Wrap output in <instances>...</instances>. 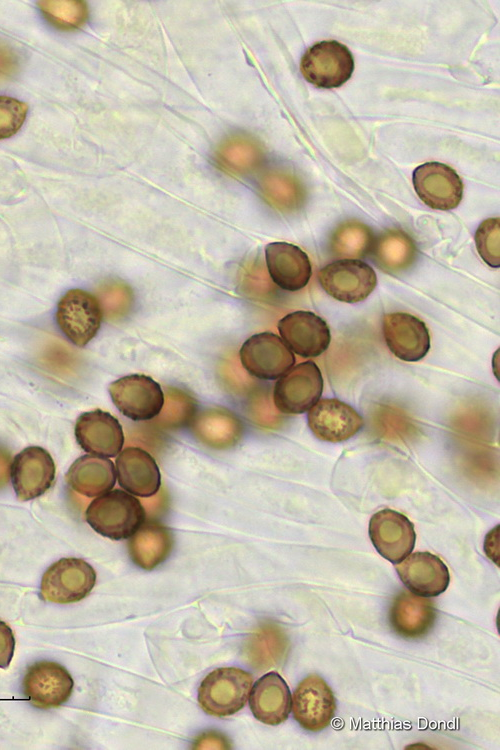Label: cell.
Returning a JSON list of instances; mask_svg holds the SVG:
<instances>
[{"label":"cell","instance_id":"1","mask_svg":"<svg viewBox=\"0 0 500 750\" xmlns=\"http://www.w3.org/2000/svg\"><path fill=\"white\" fill-rule=\"evenodd\" d=\"M85 518L98 534L112 540H125L144 524L146 511L136 496L123 489H113L91 501Z\"/></svg>","mask_w":500,"mask_h":750},{"label":"cell","instance_id":"2","mask_svg":"<svg viewBox=\"0 0 500 750\" xmlns=\"http://www.w3.org/2000/svg\"><path fill=\"white\" fill-rule=\"evenodd\" d=\"M253 679L236 667L217 668L210 672L198 689V702L209 715L230 716L246 704Z\"/></svg>","mask_w":500,"mask_h":750},{"label":"cell","instance_id":"3","mask_svg":"<svg viewBox=\"0 0 500 750\" xmlns=\"http://www.w3.org/2000/svg\"><path fill=\"white\" fill-rule=\"evenodd\" d=\"M300 70L303 77L318 88H337L351 77L354 59L344 44L324 40L306 50L301 58Z\"/></svg>","mask_w":500,"mask_h":750},{"label":"cell","instance_id":"4","mask_svg":"<svg viewBox=\"0 0 500 750\" xmlns=\"http://www.w3.org/2000/svg\"><path fill=\"white\" fill-rule=\"evenodd\" d=\"M96 583V572L85 560L61 558L42 576L40 596L43 600L67 604L84 599Z\"/></svg>","mask_w":500,"mask_h":750},{"label":"cell","instance_id":"5","mask_svg":"<svg viewBox=\"0 0 500 750\" xmlns=\"http://www.w3.org/2000/svg\"><path fill=\"white\" fill-rule=\"evenodd\" d=\"M323 385L321 371L315 362L299 363L275 383L274 405L283 414H303L320 399Z\"/></svg>","mask_w":500,"mask_h":750},{"label":"cell","instance_id":"6","mask_svg":"<svg viewBox=\"0 0 500 750\" xmlns=\"http://www.w3.org/2000/svg\"><path fill=\"white\" fill-rule=\"evenodd\" d=\"M108 391L116 408L132 421L152 420L165 403L160 384L144 374L123 376L113 381Z\"/></svg>","mask_w":500,"mask_h":750},{"label":"cell","instance_id":"7","mask_svg":"<svg viewBox=\"0 0 500 750\" xmlns=\"http://www.w3.org/2000/svg\"><path fill=\"white\" fill-rule=\"evenodd\" d=\"M102 319L103 312L98 298L85 290L70 289L58 302V326L78 347H84L97 335Z\"/></svg>","mask_w":500,"mask_h":750},{"label":"cell","instance_id":"8","mask_svg":"<svg viewBox=\"0 0 500 750\" xmlns=\"http://www.w3.org/2000/svg\"><path fill=\"white\" fill-rule=\"evenodd\" d=\"M318 279L329 296L345 303L365 300L377 285L374 269L359 259L329 263L319 271Z\"/></svg>","mask_w":500,"mask_h":750},{"label":"cell","instance_id":"9","mask_svg":"<svg viewBox=\"0 0 500 750\" xmlns=\"http://www.w3.org/2000/svg\"><path fill=\"white\" fill-rule=\"evenodd\" d=\"M239 356L248 374L261 380L279 379L295 364L294 353L272 332L249 337L242 344Z\"/></svg>","mask_w":500,"mask_h":750},{"label":"cell","instance_id":"10","mask_svg":"<svg viewBox=\"0 0 500 750\" xmlns=\"http://www.w3.org/2000/svg\"><path fill=\"white\" fill-rule=\"evenodd\" d=\"M74 681L67 669L53 661H37L30 665L22 681L24 697L40 709L61 706L70 698Z\"/></svg>","mask_w":500,"mask_h":750},{"label":"cell","instance_id":"11","mask_svg":"<svg viewBox=\"0 0 500 750\" xmlns=\"http://www.w3.org/2000/svg\"><path fill=\"white\" fill-rule=\"evenodd\" d=\"M294 719L305 730L327 728L335 715L336 701L329 685L318 675H309L296 687L292 698Z\"/></svg>","mask_w":500,"mask_h":750},{"label":"cell","instance_id":"12","mask_svg":"<svg viewBox=\"0 0 500 750\" xmlns=\"http://www.w3.org/2000/svg\"><path fill=\"white\" fill-rule=\"evenodd\" d=\"M56 467L50 453L39 446H29L13 459L10 476L13 489L21 501L43 495L52 486Z\"/></svg>","mask_w":500,"mask_h":750},{"label":"cell","instance_id":"13","mask_svg":"<svg viewBox=\"0 0 500 750\" xmlns=\"http://www.w3.org/2000/svg\"><path fill=\"white\" fill-rule=\"evenodd\" d=\"M369 537L377 552L396 564L414 549V524L402 513L392 509L376 512L369 522Z\"/></svg>","mask_w":500,"mask_h":750},{"label":"cell","instance_id":"14","mask_svg":"<svg viewBox=\"0 0 500 750\" xmlns=\"http://www.w3.org/2000/svg\"><path fill=\"white\" fill-rule=\"evenodd\" d=\"M412 180L418 197L432 209L451 210L462 200L463 182L446 164L424 163L413 171Z\"/></svg>","mask_w":500,"mask_h":750},{"label":"cell","instance_id":"15","mask_svg":"<svg viewBox=\"0 0 500 750\" xmlns=\"http://www.w3.org/2000/svg\"><path fill=\"white\" fill-rule=\"evenodd\" d=\"M278 330L286 346L303 358L320 356L331 341L326 321L311 311H294L278 322Z\"/></svg>","mask_w":500,"mask_h":750},{"label":"cell","instance_id":"16","mask_svg":"<svg viewBox=\"0 0 500 750\" xmlns=\"http://www.w3.org/2000/svg\"><path fill=\"white\" fill-rule=\"evenodd\" d=\"M307 422L317 439L331 443L350 439L364 426L362 416L353 407L336 398L319 399L308 410Z\"/></svg>","mask_w":500,"mask_h":750},{"label":"cell","instance_id":"17","mask_svg":"<svg viewBox=\"0 0 500 750\" xmlns=\"http://www.w3.org/2000/svg\"><path fill=\"white\" fill-rule=\"evenodd\" d=\"M74 432L85 452L106 458L116 457L125 442L119 420L101 409L82 413L76 420Z\"/></svg>","mask_w":500,"mask_h":750},{"label":"cell","instance_id":"18","mask_svg":"<svg viewBox=\"0 0 500 750\" xmlns=\"http://www.w3.org/2000/svg\"><path fill=\"white\" fill-rule=\"evenodd\" d=\"M383 335L389 350L403 361H419L430 349L426 324L409 313L386 314L383 318Z\"/></svg>","mask_w":500,"mask_h":750},{"label":"cell","instance_id":"19","mask_svg":"<svg viewBox=\"0 0 500 750\" xmlns=\"http://www.w3.org/2000/svg\"><path fill=\"white\" fill-rule=\"evenodd\" d=\"M115 469L119 485L136 497H152L160 490V468L154 457L140 447L122 449L116 456Z\"/></svg>","mask_w":500,"mask_h":750},{"label":"cell","instance_id":"20","mask_svg":"<svg viewBox=\"0 0 500 750\" xmlns=\"http://www.w3.org/2000/svg\"><path fill=\"white\" fill-rule=\"evenodd\" d=\"M395 570L410 592L422 597H436L449 585L450 574L446 564L430 552L410 553L395 564Z\"/></svg>","mask_w":500,"mask_h":750},{"label":"cell","instance_id":"21","mask_svg":"<svg viewBox=\"0 0 500 750\" xmlns=\"http://www.w3.org/2000/svg\"><path fill=\"white\" fill-rule=\"evenodd\" d=\"M265 261L272 281L286 291H299L309 282L312 266L306 252L287 242H272L265 247Z\"/></svg>","mask_w":500,"mask_h":750},{"label":"cell","instance_id":"22","mask_svg":"<svg viewBox=\"0 0 500 750\" xmlns=\"http://www.w3.org/2000/svg\"><path fill=\"white\" fill-rule=\"evenodd\" d=\"M436 619L434 603L410 591H403L393 599L389 622L396 634L406 639L424 637Z\"/></svg>","mask_w":500,"mask_h":750},{"label":"cell","instance_id":"23","mask_svg":"<svg viewBox=\"0 0 500 750\" xmlns=\"http://www.w3.org/2000/svg\"><path fill=\"white\" fill-rule=\"evenodd\" d=\"M249 706L254 717L267 725H279L291 711V693L286 681L276 672L262 676L251 688Z\"/></svg>","mask_w":500,"mask_h":750},{"label":"cell","instance_id":"24","mask_svg":"<svg viewBox=\"0 0 500 750\" xmlns=\"http://www.w3.org/2000/svg\"><path fill=\"white\" fill-rule=\"evenodd\" d=\"M116 480L114 463L92 454L77 458L66 473L68 486L86 497H97L112 490Z\"/></svg>","mask_w":500,"mask_h":750},{"label":"cell","instance_id":"25","mask_svg":"<svg viewBox=\"0 0 500 750\" xmlns=\"http://www.w3.org/2000/svg\"><path fill=\"white\" fill-rule=\"evenodd\" d=\"M172 546L173 537L167 527L157 522H144L130 537L129 553L137 566L152 570L169 556Z\"/></svg>","mask_w":500,"mask_h":750},{"label":"cell","instance_id":"26","mask_svg":"<svg viewBox=\"0 0 500 750\" xmlns=\"http://www.w3.org/2000/svg\"><path fill=\"white\" fill-rule=\"evenodd\" d=\"M371 253L380 269L388 273H398L414 263L417 249L408 234L390 229L374 239Z\"/></svg>","mask_w":500,"mask_h":750},{"label":"cell","instance_id":"27","mask_svg":"<svg viewBox=\"0 0 500 750\" xmlns=\"http://www.w3.org/2000/svg\"><path fill=\"white\" fill-rule=\"evenodd\" d=\"M284 632L273 623L259 626L245 645L247 661L256 669L263 670L277 665L287 649Z\"/></svg>","mask_w":500,"mask_h":750},{"label":"cell","instance_id":"28","mask_svg":"<svg viewBox=\"0 0 500 750\" xmlns=\"http://www.w3.org/2000/svg\"><path fill=\"white\" fill-rule=\"evenodd\" d=\"M263 159L261 145L251 136L232 135L226 138L216 151V161L225 171L246 174L253 171Z\"/></svg>","mask_w":500,"mask_h":750},{"label":"cell","instance_id":"29","mask_svg":"<svg viewBox=\"0 0 500 750\" xmlns=\"http://www.w3.org/2000/svg\"><path fill=\"white\" fill-rule=\"evenodd\" d=\"M374 243L372 231L358 221L340 224L330 238L331 252L344 259L362 258L371 252Z\"/></svg>","mask_w":500,"mask_h":750},{"label":"cell","instance_id":"30","mask_svg":"<svg viewBox=\"0 0 500 750\" xmlns=\"http://www.w3.org/2000/svg\"><path fill=\"white\" fill-rule=\"evenodd\" d=\"M261 190L265 199L281 211L295 210L304 200L301 183L284 171L273 170L265 174L261 181Z\"/></svg>","mask_w":500,"mask_h":750},{"label":"cell","instance_id":"31","mask_svg":"<svg viewBox=\"0 0 500 750\" xmlns=\"http://www.w3.org/2000/svg\"><path fill=\"white\" fill-rule=\"evenodd\" d=\"M38 4L46 19L60 29L78 28L88 16L84 1H41Z\"/></svg>","mask_w":500,"mask_h":750},{"label":"cell","instance_id":"32","mask_svg":"<svg viewBox=\"0 0 500 750\" xmlns=\"http://www.w3.org/2000/svg\"><path fill=\"white\" fill-rule=\"evenodd\" d=\"M475 244L480 257L486 264L500 266V219L484 220L475 232Z\"/></svg>","mask_w":500,"mask_h":750},{"label":"cell","instance_id":"33","mask_svg":"<svg viewBox=\"0 0 500 750\" xmlns=\"http://www.w3.org/2000/svg\"><path fill=\"white\" fill-rule=\"evenodd\" d=\"M28 105L13 97L0 96V139L10 138L22 127Z\"/></svg>","mask_w":500,"mask_h":750},{"label":"cell","instance_id":"34","mask_svg":"<svg viewBox=\"0 0 500 750\" xmlns=\"http://www.w3.org/2000/svg\"><path fill=\"white\" fill-rule=\"evenodd\" d=\"M99 303L109 319L121 317L129 306V288L118 283L104 284L99 288Z\"/></svg>","mask_w":500,"mask_h":750},{"label":"cell","instance_id":"35","mask_svg":"<svg viewBox=\"0 0 500 750\" xmlns=\"http://www.w3.org/2000/svg\"><path fill=\"white\" fill-rule=\"evenodd\" d=\"M15 637L11 627L0 620V668H8L14 655Z\"/></svg>","mask_w":500,"mask_h":750},{"label":"cell","instance_id":"36","mask_svg":"<svg viewBox=\"0 0 500 750\" xmlns=\"http://www.w3.org/2000/svg\"><path fill=\"white\" fill-rule=\"evenodd\" d=\"M228 739L218 732L208 731L201 734L194 742L193 749H229Z\"/></svg>","mask_w":500,"mask_h":750}]
</instances>
